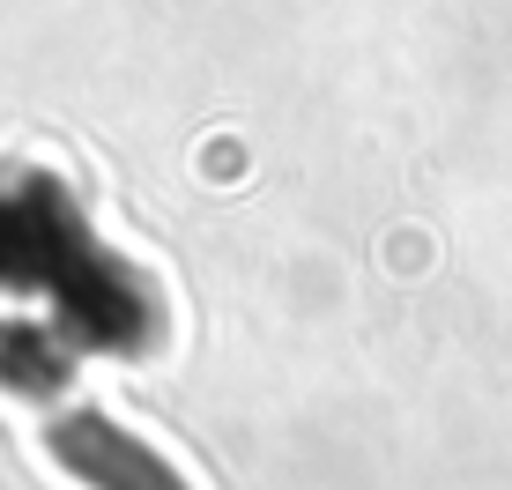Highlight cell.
Returning a JSON list of instances; mask_svg holds the SVG:
<instances>
[{
	"label": "cell",
	"mask_w": 512,
	"mask_h": 490,
	"mask_svg": "<svg viewBox=\"0 0 512 490\" xmlns=\"http://www.w3.org/2000/svg\"><path fill=\"white\" fill-rule=\"evenodd\" d=\"M52 446H60L67 468H82L97 490H179L171 468H156L134 439H119V431L97 424V416H67V424L52 431Z\"/></svg>",
	"instance_id": "cell-1"
}]
</instances>
